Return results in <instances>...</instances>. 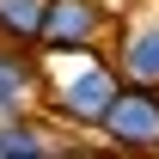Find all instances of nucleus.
Segmentation results:
<instances>
[{"mask_svg":"<svg viewBox=\"0 0 159 159\" xmlns=\"http://www.w3.org/2000/svg\"><path fill=\"white\" fill-rule=\"evenodd\" d=\"M122 92V74L116 61L104 55V49H74V55H61V67H49V80H43V110L61 122V129H74V135H98L104 110H110V98Z\"/></svg>","mask_w":159,"mask_h":159,"instance_id":"1","label":"nucleus"},{"mask_svg":"<svg viewBox=\"0 0 159 159\" xmlns=\"http://www.w3.org/2000/svg\"><path fill=\"white\" fill-rule=\"evenodd\" d=\"M116 31V12L110 0H49L43 12V31H37V49L43 55H74V49H104Z\"/></svg>","mask_w":159,"mask_h":159,"instance_id":"2","label":"nucleus"},{"mask_svg":"<svg viewBox=\"0 0 159 159\" xmlns=\"http://www.w3.org/2000/svg\"><path fill=\"white\" fill-rule=\"evenodd\" d=\"M98 141L116 153H159V86H122L98 122Z\"/></svg>","mask_w":159,"mask_h":159,"instance_id":"3","label":"nucleus"},{"mask_svg":"<svg viewBox=\"0 0 159 159\" xmlns=\"http://www.w3.org/2000/svg\"><path fill=\"white\" fill-rule=\"evenodd\" d=\"M110 61H116L122 86H159V12H135V19H116L110 31Z\"/></svg>","mask_w":159,"mask_h":159,"instance_id":"4","label":"nucleus"},{"mask_svg":"<svg viewBox=\"0 0 159 159\" xmlns=\"http://www.w3.org/2000/svg\"><path fill=\"white\" fill-rule=\"evenodd\" d=\"M43 80H49V67L31 55V43H6L0 37V116L31 110L43 98Z\"/></svg>","mask_w":159,"mask_h":159,"instance_id":"5","label":"nucleus"},{"mask_svg":"<svg viewBox=\"0 0 159 159\" xmlns=\"http://www.w3.org/2000/svg\"><path fill=\"white\" fill-rule=\"evenodd\" d=\"M43 153H74V141L49 135L43 116H31V110L0 116V159H43Z\"/></svg>","mask_w":159,"mask_h":159,"instance_id":"6","label":"nucleus"},{"mask_svg":"<svg viewBox=\"0 0 159 159\" xmlns=\"http://www.w3.org/2000/svg\"><path fill=\"white\" fill-rule=\"evenodd\" d=\"M43 12H49V0H0V37H6V43H31V49H37Z\"/></svg>","mask_w":159,"mask_h":159,"instance_id":"7","label":"nucleus"}]
</instances>
